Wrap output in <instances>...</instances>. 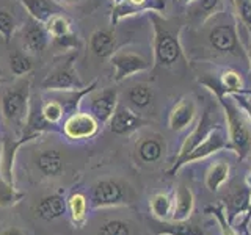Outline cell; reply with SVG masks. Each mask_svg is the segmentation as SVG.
<instances>
[{"mask_svg": "<svg viewBox=\"0 0 251 235\" xmlns=\"http://www.w3.org/2000/svg\"><path fill=\"white\" fill-rule=\"evenodd\" d=\"M200 83L214 93L220 102V105L223 107L226 122H227V137H229L234 152H237L239 162H242L251 151V132L247 122L243 121L240 107L232 97V94L223 90L222 83H220V78L209 75L200 78Z\"/></svg>", "mask_w": 251, "mask_h": 235, "instance_id": "1", "label": "cell"}, {"mask_svg": "<svg viewBox=\"0 0 251 235\" xmlns=\"http://www.w3.org/2000/svg\"><path fill=\"white\" fill-rule=\"evenodd\" d=\"M151 21L154 28V61L160 68H170L182 55L179 30L173 31L167 19H163L157 11L151 13Z\"/></svg>", "mask_w": 251, "mask_h": 235, "instance_id": "2", "label": "cell"}, {"mask_svg": "<svg viewBox=\"0 0 251 235\" xmlns=\"http://www.w3.org/2000/svg\"><path fill=\"white\" fill-rule=\"evenodd\" d=\"M207 43L210 49L220 55H232V57L242 58L250 65L248 50L240 43V36L235 25V19L232 16L223 21H218L215 25L207 30Z\"/></svg>", "mask_w": 251, "mask_h": 235, "instance_id": "3", "label": "cell"}, {"mask_svg": "<svg viewBox=\"0 0 251 235\" xmlns=\"http://www.w3.org/2000/svg\"><path fill=\"white\" fill-rule=\"evenodd\" d=\"M223 149L234 151L231 141H229V137H226V133L223 132L222 125H217V127L209 133V137L204 140L201 144L196 146L182 162H179L177 164H173V168L168 171V176H175L176 172L184 166V164L198 162V160H202V159H207L209 155L215 154L218 151H223Z\"/></svg>", "mask_w": 251, "mask_h": 235, "instance_id": "4", "label": "cell"}, {"mask_svg": "<svg viewBox=\"0 0 251 235\" xmlns=\"http://www.w3.org/2000/svg\"><path fill=\"white\" fill-rule=\"evenodd\" d=\"M77 53H73L61 65L44 78L43 88L52 91H77L83 88V82L78 78L74 63Z\"/></svg>", "mask_w": 251, "mask_h": 235, "instance_id": "5", "label": "cell"}, {"mask_svg": "<svg viewBox=\"0 0 251 235\" xmlns=\"http://www.w3.org/2000/svg\"><path fill=\"white\" fill-rule=\"evenodd\" d=\"M2 115L6 121L27 122L28 115V82H21L16 88L8 90L2 97Z\"/></svg>", "mask_w": 251, "mask_h": 235, "instance_id": "6", "label": "cell"}, {"mask_svg": "<svg viewBox=\"0 0 251 235\" xmlns=\"http://www.w3.org/2000/svg\"><path fill=\"white\" fill-rule=\"evenodd\" d=\"M110 60H112V65L115 68L116 82H123L126 78L132 77L133 74L151 69V63L143 55L130 50H118L110 57Z\"/></svg>", "mask_w": 251, "mask_h": 235, "instance_id": "7", "label": "cell"}, {"mask_svg": "<svg viewBox=\"0 0 251 235\" xmlns=\"http://www.w3.org/2000/svg\"><path fill=\"white\" fill-rule=\"evenodd\" d=\"M123 184L115 179H104L93 187L91 206L93 207H116L123 206L127 201Z\"/></svg>", "mask_w": 251, "mask_h": 235, "instance_id": "8", "label": "cell"}, {"mask_svg": "<svg viewBox=\"0 0 251 235\" xmlns=\"http://www.w3.org/2000/svg\"><path fill=\"white\" fill-rule=\"evenodd\" d=\"M99 122L94 119L93 115L88 113H74L71 115L65 122V135L73 140L91 138L98 133Z\"/></svg>", "mask_w": 251, "mask_h": 235, "instance_id": "9", "label": "cell"}, {"mask_svg": "<svg viewBox=\"0 0 251 235\" xmlns=\"http://www.w3.org/2000/svg\"><path fill=\"white\" fill-rule=\"evenodd\" d=\"M215 127H217V125L214 124V121L210 119L209 110H206V112L202 113V116L200 118L198 124L195 125L193 132L184 140L182 146H180V151H179V154H177V157H176L175 164H177L179 162H182V160L185 159V157H187L188 154H190L196 146L201 144L202 141L209 137V133H210L212 130H214Z\"/></svg>", "mask_w": 251, "mask_h": 235, "instance_id": "10", "label": "cell"}, {"mask_svg": "<svg viewBox=\"0 0 251 235\" xmlns=\"http://www.w3.org/2000/svg\"><path fill=\"white\" fill-rule=\"evenodd\" d=\"M22 41L28 53L39 55L44 52L47 43H49V31L43 22L30 18L27 21V25L22 30Z\"/></svg>", "mask_w": 251, "mask_h": 235, "instance_id": "11", "label": "cell"}, {"mask_svg": "<svg viewBox=\"0 0 251 235\" xmlns=\"http://www.w3.org/2000/svg\"><path fill=\"white\" fill-rule=\"evenodd\" d=\"M108 122H110V130L115 135H127V133L135 132L137 129L148 124V121H145L143 118L138 116L135 112H132L126 105H118Z\"/></svg>", "mask_w": 251, "mask_h": 235, "instance_id": "12", "label": "cell"}, {"mask_svg": "<svg viewBox=\"0 0 251 235\" xmlns=\"http://www.w3.org/2000/svg\"><path fill=\"white\" fill-rule=\"evenodd\" d=\"M118 107V91L115 88H107L96 93L91 97V115L99 124H105L113 116Z\"/></svg>", "mask_w": 251, "mask_h": 235, "instance_id": "13", "label": "cell"}, {"mask_svg": "<svg viewBox=\"0 0 251 235\" xmlns=\"http://www.w3.org/2000/svg\"><path fill=\"white\" fill-rule=\"evenodd\" d=\"M196 116V105L192 99L184 97L173 107L170 113V129L173 132H180L187 127H190Z\"/></svg>", "mask_w": 251, "mask_h": 235, "instance_id": "14", "label": "cell"}, {"mask_svg": "<svg viewBox=\"0 0 251 235\" xmlns=\"http://www.w3.org/2000/svg\"><path fill=\"white\" fill-rule=\"evenodd\" d=\"M31 19L46 24L53 16L63 14L65 10L55 0H21Z\"/></svg>", "mask_w": 251, "mask_h": 235, "instance_id": "15", "label": "cell"}, {"mask_svg": "<svg viewBox=\"0 0 251 235\" xmlns=\"http://www.w3.org/2000/svg\"><path fill=\"white\" fill-rule=\"evenodd\" d=\"M68 204L65 198L60 194H49L36 204L35 207V215L38 218L44 219V221H53V219L61 218L66 213Z\"/></svg>", "mask_w": 251, "mask_h": 235, "instance_id": "16", "label": "cell"}, {"mask_svg": "<svg viewBox=\"0 0 251 235\" xmlns=\"http://www.w3.org/2000/svg\"><path fill=\"white\" fill-rule=\"evenodd\" d=\"M251 201V187L243 184L239 190L232 191L226 198V219L229 224H234V219L237 215H242L243 212H248Z\"/></svg>", "mask_w": 251, "mask_h": 235, "instance_id": "17", "label": "cell"}, {"mask_svg": "<svg viewBox=\"0 0 251 235\" xmlns=\"http://www.w3.org/2000/svg\"><path fill=\"white\" fill-rule=\"evenodd\" d=\"M195 209V198L188 187L179 185L175 191V202H173V221H185L192 216Z\"/></svg>", "mask_w": 251, "mask_h": 235, "instance_id": "18", "label": "cell"}, {"mask_svg": "<svg viewBox=\"0 0 251 235\" xmlns=\"http://www.w3.org/2000/svg\"><path fill=\"white\" fill-rule=\"evenodd\" d=\"M165 10V0H151L148 2L146 5H133L127 0H123L121 3H116L113 11H112V25L115 27L116 22L123 19V18H127V16L132 14H137V13H152V11H162Z\"/></svg>", "mask_w": 251, "mask_h": 235, "instance_id": "19", "label": "cell"}, {"mask_svg": "<svg viewBox=\"0 0 251 235\" xmlns=\"http://www.w3.org/2000/svg\"><path fill=\"white\" fill-rule=\"evenodd\" d=\"M165 154V143L160 137H145L137 143V155L143 163H155L159 162Z\"/></svg>", "mask_w": 251, "mask_h": 235, "instance_id": "20", "label": "cell"}, {"mask_svg": "<svg viewBox=\"0 0 251 235\" xmlns=\"http://www.w3.org/2000/svg\"><path fill=\"white\" fill-rule=\"evenodd\" d=\"M157 235H204L202 229L195 223H190L188 219L185 221H157L152 224Z\"/></svg>", "mask_w": 251, "mask_h": 235, "instance_id": "21", "label": "cell"}, {"mask_svg": "<svg viewBox=\"0 0 251 235\" xmlns=\"http://www.w3.org/2000/svg\"><path fill=\"white\" fill-rule=\"evenodd\" d=\"M90 47L99 58H110L116 52V38L112 30H96L90 38Z\"/></svg>", "mask_w": 251, "mask_h": 235, "instance_id": "22", "label": "cell"}, {"mask_svg": "<svg viewBox=\"0 0 251 235\" xmlns=\"http://www.w3.org/2000/svg\"><path fill=\"white\" fill-rule=\"evenodd\" d=\"M36 166L47 177H57L63 171V157L55 149H47L38 155Z\"/></svg>", "mask_w": 251, "mask_h": 235, "instance_id": "23", "label": "cell"}, {"mask_svg": "<svg viewBox=\"0 0 251 235\" xmlns=\"http://www.w3.org/2000/svg\"><path fill=\"white\" fill-rule=\"evenodd\" d=\"M227 177H229V164L227 162H215L206 174V185L210 191H218Z\"/></svg>", "mask_w": 251, "mask_h": 235, "instance_id": "24", "label": "cell"}, {"mask_svg": "<svg viewBox=\"0 0 251 235\" xmlns=\"http://www.w3.org/2000/svg\"><path fill=\"white\" fill-rule=\"evenodd\" d=\"M149 207H151L152 216L155 219H160V221H167L171 219L173 213V201L168 194L165 193H157L154 194L151 201H149Z\"/></svg>", "mask_w": 251, "mask_h": 235, "instance_id": "25", "label": "cell"}, {"mask_svg": "<svg viewBox=\"0 0 251 235\" xmlns=\"http://www.w3.org/2000/svg\"><path fill=\"white\" fill-rule=\"evenodd\" d=\"M68 210L71 213L74 224H82L86 218V210H88V199L82 193H74L71 194V198L68 199Z\"/></svg>", "mask_w": 251, "mask_h": 235, "instance_id": "26", "label": "cell"}, {"mask_svg": "<svg viewBox=\"0 0 251 235\" xmlns=\"http://www.w3.org/2000/svg\"><path fill=\"white\" fill-rule=\"evenodd\" d=\"M152 99H154V93H152V88L148 83L133 85L129 90V100H130V104L137 108L149 107Z\"/></svg>", "mask_w": 251, "mask_h": 235, "instance_id": "27", "label": "cell"}, {"mask_svg": "<svg viewBox=\"0 0 251 235\" xmlns=\"http://www.w3.org/2000/svg\"><path fill=\"white\" fill-rule=\"evenodd\" d=\"M24 198V194L14 188L8 180L0 179V207H11Z\"/></svg>", "mask_w": 251, "mask_h": 235, "instance_id": "28", "label": "cell"}, {"mask_svg": "<svg viewBox=\"0 0 251 235\" xmlns=\"http://www.w3.org/2000/svg\"><path fill=\"white\" fill-rule=\"evenodd\" d=\"M220 3H222V0H195V2L188 6L192 8L193 14L198 16V18L204 22L215 14Z\"/></svg>", "mask_w": 251, "mask_h": 235, "instance_id": "29", "label": "cell"}, {"mask_svg": "<svg viewBox=\"0 0 251 235\" xmlns=\"http://www.w3.org/2000/svg\"><path fill=\"white\" fill-rule=\"evenodd\" d=\"M220 83H222L223 90L229 94L240 93L243 90V80L242 75L234 69H225L220 77Z\"/></svg>", "mask_w": 251, "mask_h": 235, "instance_id": "30", "label": "cell"}, {"mask_svg": "<svg viewBox=\"0 0 251 235\" xmlns=\"http://www.w3.org/2000/svg\"><path fill=\"white\" fill-rule=\"evenodd\" d=\"M10 66H11V70L14 75H25L31 70L33 63H31L28 55L22 53V52H14L10 57Z\"/></svg>", "mask_w": 251, "mask_h": 235, "instance_id": "31", "label": "cell"}, {"mask_svg": "<svg viewBox=\"0 0 251 235\" xmlns=\"http://www.w3.org/2000/svg\"><path fill=\"white\" fill-rule=\"evenodd\" d=\"M98 235H132L130 226L123 219H108L99 227Z\"/></svg>", "mask_w": 251, "mask_h": 235, "instance_id": "32", "label": "cell"}, {"mask_svg": "<svg viewBox=\"0 0 251 235\" xmlns=\"http://www.w3.org/2000/svg\"><path fill=\"white\" fill-rule=\"evenodd\" d=\"M44 25H46L47 31H49V35L52 38H60L63 35H68L69 31H71L69 22L65 18H63L61 14L53 16V18H50L49 21L44 24Z\"/></svg>", "mask_w": 251, "mask_h": 235, "instance_id": "33", "label": "cell"}, {"mask_svg": "<svg viewBox=\"0 0 251 235\" xmlns=\"http://www.w3.org/2000/svg\"><path fill=\"white\" fill-rule=\"evenodd\" d=\"M63 113H65V108H63V105L60 104V102L50 100V102H47V104L43 105V116H44V119L47 122H50L52 125L57 124L61 119Z\"/></svg>", "mask_w": 251, "mask_h": 235, "instance_id": "34", "label": "cell"}, {"mask_svg": "<svg viewBox=\"0 0 251 235\" xmlns=\"http://www.w3.org/2000/svg\"><path fill=\"white\" fill-rule=\"evenodd\" d=\"M14 18L6 10H0V35L3 36L5 43H10L14 35Z\"/></svg>", "mask_w": 251, "mask_h": 235, "instance_id": "35", "label": "cell"}, {"mask_svg": "<svg viewBox=\"0 0 251 235\" xmlns=\"http://www.w3.org/2000/svg\"><path fill=\"white\" fill-rule=\"evenodd\" d=\"M232 3L242 24L251 31V0H232Z\"/></svg>", "mask_w": 251, "mask_h": 235, "instance_id": "36", "label": "cell"}, {"mask_svg": "<svg viewBox=\"0 0 251 235\" xmlns=\"http://www.w3.org/2000/svg\"><path fill=\"white\" fill-rule=\"evenodd\" d=\"M206 212H210V213L218 219L223 235H237V234H235V231L232 229V224H229V221L226 219L225 209L223 207H207Z\"/></svg>", "mask_w": 251, "mask_h": 235, "instance_id": "37", "label": "cell"}, {"mask_svg": "<svg viewBox=\"0 0 251 235\" xmlns=\"http://www.w3.org/2000/svg\"><path fill=\"white\" fill-rule=\"evenodd\" d=\"M53 43H55V46L61 47V49L77 50L78 47H80V39H78V36L75 33H73V31H69L68 35H63L60 38H53Z\"/></svg>", "mask_w": 251, "mask_h": 235, "instance_id": "38", "label": "cell"}, {"mask_svg": "<svg viewBox=\"0 0 251 235\" xmlns=\"http://www.w3.org/2000/svg\"><path fill=\"white\" fill-rule=\"evenodd\" d=\"M232 97L235 99V102H237V105L240 107L242 113H245V115L250 118V119H251V100L247 99V97H243V94H240V93L232 94Z\"/></svg>", "mask_w": 251, "mask_h": 235, "instance_id": "39", "label": "cell"}, {"mask_svg": "<svg viewBox=\"0 0 251 235\" xmlns=\"http://www.w3.org/2000/svg\"><path fill=\"white\" fill-rule=\"evenodd\" d=\"M235 234H237V235H251L250 231L247 229V224H245V223H242V224H240L239 231H235Z\"/></svg>", "mask_w": 251, "mask_h": 235, "instance_id": "40", "label": "cell"}, {"mask_svg": "<svg viewBox=\"0 0 251 235\" xmlns=\"http://www.w3.org/2000/svg\"><path fill=\"white\" fill-rule=\"evenodd\" d=\"M2 235H24L19 229H16V227H11V229H6L5 232H2Z\"/></svg>", "mask_w": 251, "mask_h": 235, "instance_id": "41", "label": "cell"}, {"mask_svg": "<svg viewBox=\"0 0 251 235\" xmlns=\"http://www.w3.org/2000/svg\"><path fill=\"white\" fill-rule=\"evenodd\" d=\"M127 2H130L133 5H146L148 2H151V0H127Z\"/></svg>", "mask_w": 251, "mask_h": 235, "instance_id": "42", "label": "cell"}, {"mask_svg": "<svg viewBox=\"0 0 251 235\" xmlns=\"http://www.w3.org/2000/svg\"><path fill=\"white\" fill-rule=\"evenodd\" d=\"M251 219V201H250V207H248V212H247V216H245V219H243L242 223H245V224H248V221Z\"/></svg>", "mask_w": 251, "mask_h": 235, "instance_id": "43", "label": "cell"}, {"mask_svg": "<svg viewBox=\"0 0 251 235\" xmlns=\"http://www.w3.org/2000/svg\"><path fill=\"white\" fill-rule=\"evenodd\" d=\"M63 2H66V3H80V2H83V0H63Z\"/></svg>", "mask_w": 251, "mask_h": 235, "instance_id": "44", "label": "cell"}, {"mask_svg": "<svg viewBox=\"0 0 251 235\" xmlns=\"http://www.w3.org/2000/svg\"><path fill=\"white\" fill-rule=\"evenodd\" d=\"M179 2H180V3H184V5H192V3L195 2V0H179Z\"/></svg>", "mask_w": 251, "mask_h": 235, "instance_id": "45", "label": "cell"}, {"mask_svg": "<svg viewBox=\"0 0 251 235\" xmlns=\"http://www.w3.org/2000/svg\"><path fill=\"white\" fill-rule=\"evenodd\" d=\"M250 35H251V31H250ZM248 58H250V72H251V47H250V50H248Z\"/></svg>", "mask_w": 251, "mask_h": 235, "instance_id": "46", "label": "cell"}, {"mask_svg": "<svg viewBox=\"0 0 251 235\" xmlns=\"http://www.w3.org/2000/svg\"><path fill=\"white\" fill-rule=\"evenodd\" d=\"M121 2H123V0H113V3H115V5H116V3H121Z\"/></svg>", "mask_w": 251, "mask_h": 235, "instance_id": "47", "label": "cell"}, {"mask_svg": "<svg viewBox=\"0 0 251 235\" xmlns=\"http://www.w3.org/2000/svg\"><path fill=\"white\" fill-rule=\"evenodd\" d=\"M0 82H3V78H2V77H0Z\"/></svg>", "mask_w": 251, "mask_h": 235, "instance_id": "48", "label": "cell"}, {"mask_svg": "<svg viewBox=\"0 0 251 235\" xmlns=\"http://www.w3.org/2000/svg\"><path fill=\"white\" fill-rule=\"evenodd\" d=\"M0 75H2V69H0Z\"/></svg>", "mask_w": 251, "mask_h": 235, "instance_id": "49", "label": "cell"}]
</instances>
